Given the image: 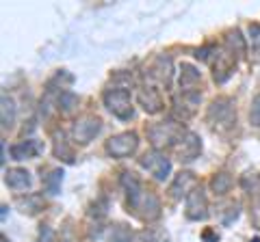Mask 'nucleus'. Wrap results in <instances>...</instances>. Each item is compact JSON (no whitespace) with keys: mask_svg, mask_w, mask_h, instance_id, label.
Wrapping results in <instances>:
<instances>
[{"mask_svg":"<svg viewBox=\"0 0 260 242\" xmlns=\"http://www.w3.org/2000/svg\"><path fill=\"white\" fill-rule=\"evenodd\" d=\"M254 242H260V240H254Z\"/></svg>","mask_w":260,"mask_h":242,"instance_id":"f257e3e1","label":"nucleus"}]
</instances>
